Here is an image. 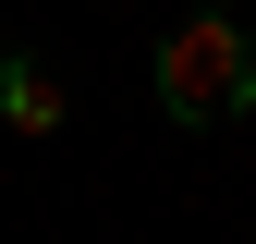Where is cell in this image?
<instances>
[{"mask_svg":"<svg viewBox=\"0 0 256 244\" xmlns=\"http://www.w3.org/2000/svg\"><path fill=\"white\" fill-rule=\"evenodd\" d=\"M158 110L171 122H244L256 110V49L232 12H183L158 37Z\"/></svg>","mask_w":256,"mask_h":244,"instance_id":"1","label":"cell"},{"mask_svg":"<svg viewBox=\"0 0 256 244\" xmlns=\"http://www.w3.org/2000/svg\"><path fill=\"white\" fill-rule=\"evenodd\" d=\"M0 122L12 134H61V74L49 61H0Z\"/></svg>","mask_w":256,"mask_h":244,"instance_id":"2","label":"cell"},{"mask_svg":"<svg viewBox=\"0 0 256 244\" xmlns=\"http://www.w3.org/2000/svg\"><path fill=\"white\" fill-rule=\"evenodd\" d=\"M196 12H232V0H196Z\"/></svg>","mask_w":256,"mask_h":244,"instance_id":"3","label":"cell"}]
</instances>
